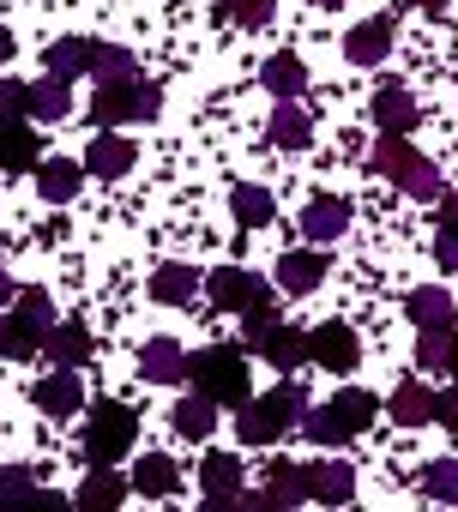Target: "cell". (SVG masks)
Returning <instances> with one entry per match:
<instances>
[{
  "mask_svg": "<svg viewBox=\"0 0 458 512\" xmlns=\"http://www.w3.org/2000/svg\"><path fill=\"white\" fill-rule=\"evenodd\" d=\"M7 61H13V31L0 25V67H7Z\"/></svg>",
  "mask_w": 458,
  "mask_h": 512,
  "instance_id": "cell-50",
  "label": "cell"
},
{
  "mask_svg": "<svg viewBox=\"0 0 458 512\" xmlns=\"http://www.w3.org/2000/svg\"><path fill=\"white\" fill-rule=\"evenodd\" d=\"M386 416H392L398 428H422V422H434V392H422L416 380H404V386L386 398Z\"/></svg>",
  "mask_w": 458,
  "mask_h": 512,
  "instance_id": "cell-27",
  "label": "cell"
},
{
  "mask_svg": "<svg viewBox=\"0 0 458 512\" xmlns=\"http://www.w3.org/2000/svg\"><path fill=\"white\" fill-rule=\"evenodd\" d=\"M272 145L278 151H308V139H314V121H308V109L302 103H278V115H272Z\"/></svg>",
  "mask_w": 458,
  "mask_h": 512,
  "instance_id": "cell-24",
  "label": "cell"
},
{
  "mask_svg": "<svg viewBox=\"0 0 458 512\" xmlns=\"http://www.w3.org/2000/svg\"><path fill=\"white\" fill-rule=\"evenodd\" d=\"M446 374L458 380V332H452V356H446Z\"/></svg>",
  "mask_w": 458,
  "mask_h": 512,
  "instance_id": "cell-52",
  "label": "cell"
},
{
  "mask_svg": "<svg viewBox=\"0 0 458 512\" xmlns=\"http://www.w3.org/2000/svg\"><path fill=\"white\" fill-rule=\"evenodd\" d=\"M91 79H97V85H115V79H139V67H133V55H127V49H115V43H97Z\"/></svg>",
  "mask_w": 458,
  "mask_h": 512,
  "instance_id": "cell-35",
  "label": "cell"
},
{
  "mask_svg": "<svg viewBox=\"0 0 458 512\" xmlns=\"http://www.w3.org/2000/svg\"><path fill=\"white\" fill-rule=\"evenodd\" d=\"M37 488V476L25 470V464H7V470H0V506H7V500H25Z\"/></svg>",
  "mask_w": 458,
  "mask_h": 512,
  "instance_id": "cell-43",
  "label": "cell"
},
{
  "mask_svg": "<svg viewBox=\"0 0 458 512\" xmlns=\"http://www.w3.org/2000/svg\"><path fill=\"white\" fill-rule=\"evenodd\" d=\"M133 139H121V133H103V139H91L85 145V175H103V181H121L127 169H133Z\"/></svg>",
  "mask_w": 458,
  "mask_h": 512,
  "instance_id": "cell-12",
  "label": "cell"
},
{
  "mask_svg": "<svg viewBox=\"0 0 458 512\" xmlns=\"http://www.w3.org/2000/svg\"><path fill=\"white\" fill-rule=\"evenodd\" d=\"M199 512H242V494H205Z\"/></svg>",
  "mask_w": 458,
  "mask_h": 512,
  "instance_id": "cell-49",
  "label": "cell"
},
{
  "mask_svg": "<svg viewBox=\"0 0 458 512\" xmlns=\"http://www.w3.org/2000/svg\"><path fill=\"white\" fill-rule=\"evenodd\" d=\"M326 410H332V422H338V428H344V440H350V434H362V428L374 422V410H380V404H374V392H356V386H350V392H338Z\"/></svg>",
  "mask_w": 458,
  "mask_h": 512,
  "instance_id": "cell-29",
  "label": "cell"
},
{
  "mask_svg": "<svg viewBox=\"0 0 458 512\" xmlns=\"http://www.w3.org/2000/svg\"><path fill=\"white\" fill-rule=\"evenodd\" d=\"M242 512H290V506H278L266 488H260V494H248V488H242Z\"/></svg>",
  "mask_w": 458,
  "mask_h": 512,
  "instance_id": "cell-46",
  "label": "cell"
},
{
  "mask_svg": "<svg viewBox=\"0 0 458 512\" xmlns=\"http://www.w3.org/2000/svg\"><path fill=\"white\" fill-rule=\"evenodd\" d=\"M199 482H205V494H242V458L211 452V458L199 464Z\"/></svg>",
  "mask_w": 458,
  "mask_h": 512,
  "instance_id": "cell-33",
  "label": "cell"
},
{
  "mask_svg": "<svg viewBox=\"0 0 458 512\" xmlns=\"http://www.w3.org/2000/svg\"><path fill=\"white\" fill-rule=\"evenodd\" d=\"M398 187H404L410 199H440V193H446V181H440V169H434V163H428L422 151H416V163H410V169L398 175Z\"/></svg>",
  "mask_w": 458,
  "mask_h": 512,
  "instance_id": "cell-36",
  "label": "cell"
},
{
  "mask_svg": "<svg viewBox=\"0 0 458 512\" xmlns=\"http://www.w3.org/2000/svg\"><path fill=\"white\" fill-rule=\"evenodd\" d=\"M43 145H37V133L25 127V121H0V169H13V175H37V157Z\"/></svg>",
  "mask_w": 458,
  "mask_h": 512,
  "instance_id": "cell-14",
  "label": "cell"
},
{
  "mask_svg": "<svg viewBox=\"0 0 458 512\" xmlns=\"http://www.w3.org/2000/svg\"><path fill=\"white\" fill-rule=\"evenodd\" d=\"M302 416H308V392H302L296 380H284L278 392H266V398H248V404H242L236 434H242L248 446H272V440H284L290 428H302Z\"/></svg>",
  "mask_w": 458,
  "mask_h": 512,
  "instance_id": "cell-1",
  "label": "cell"
},
{
  "mask_svg": "<svg viewBox=\"0 0 458 512\" xmlns=\"http://www.w3.org/2000/svg\"><path fill=\"white\" fill-rule=\"evenodd\" d=\"M169 422H175V434H181V440H211V428H217V404L193 392V398H181V404H175V416H169Z\"/></svg>",
  "mask_w": 458,
  "mask_h": 512,
  "instance_id": "cell-30",
  "label": "cell"
},
{
  "mask_svg": "<svg viewBox=\"0 0 458 512\" xmlns=\"http://www.w3.org/2000/svg\"><path fill=\"white\" fill-rule=\"evenodd\" d=\"M446 356H452V332H422L416 362H422V368H446Z\"/></svg>",
  "mask_w": 458,
  "mask_h": 512,
  "instance_id": "cell-42",
  "label": "cell"
},
{
  "mask_svg": "<svg viewBox=\"0 0 458 512\" xmlns=\"http://www.w3.org/2000/svg\"><path fill=\"white\" fill-rule=\"evenodd\" d=\"M139 374H145L151 386H181V380H187V350H181L175 338H151V344L139 350Z\"/></svg>",
  "mask_w": 458,
  "mask_h": 512,
  "instance_id": "cell-11",
  "label": "cell"
},
{
  "mask_svg": "<svg viewBox=\"0 0 458 512\" xmlns=\"http://www.w3.org/2000/svg\"><path fill=\"white\" fill-rule=\"evenodd\" d=\"M79 181H85V163H73V157H43L37 163V193L49 205H67L79 193Z\"/></svg>",
  "mask_w": 458,
  "mask_h": 512,
  "instance_id": "cell-20",
  "label": "cell"
},
{
  "mask_svg": "<svg viewBox=\"0 0 458 512\" xmlns=\"http://www.w3.org/2000/svg\"><path fill=\"white\" fill-rule=\"evenodd\" d=\"M199 290H205V278H199L193 266H181V260H169V266L151 272V296H157L163 308H187Z\"/></svg>",
  "mask_w": 458,
  "mask_h": 512,
  "instance_id": "cell-18",
  "label": "cell"
},
{
  "mask_svg": "<svg viewBox=\"0 0 458 512\" xmlns=\"http://www.w3.org/2000/svg\"><path fill=\"white\" fill-rule=\"evenodd\" d=\"M344 229H350V205H344V199H332V193H326V199H308V211H302V235H308L314 247L338 241Z\"/></svg>",
  "mask_w": 458,
  "mask_h": 512,
  "instance_id": "cell-17",
  "label": "cell"
},
{
  "mask_svg": "<svg viewBox=\"0 0 458 512\" xmlns=\"http://www.w3.org/2000/svg\"><path fill=\"white\" fill-rule=\"evenodd\" d=\"M278 284H284L290 296H308V290H320V284H326V253H314V247H296V253H284V260H278Z\"/></svg>",
  "mask_w": 458,
  "mask_h": 512,
  "instance_id": "cell-15",
  "label": "cell"
},
{
  "mask_svg": "<svg viewBox=\"0 0 458 512\" xmlns=\"http://www.w3.org/2000/svg\"><path fill=\"white\" fill-rule=\"evenodd\" d=\"M434 253H440L446 272H458V235H452V229H440V247H434Z\"/></svg>",
  "mask_w": 458,
  "mask_h": 512,
  "instance_id": "cell-47",
  "label": "cell"
},
{
  "mask_svg": "<svg viewBox=\"0 0 458 512\" xmlns=\"http://www.w3.org/2000/svg\"><path fill=\"white\" fill-rule=\"evenodd\" d=\"M223 13L236 19V25H248V31H260L272 19V0H223Z\"/></svg>",
  "mask_w": 458,
  "mask_h": 512,
  "instance_id": "cell-41",
  "label": "cell"
},
{
  "mask_svg": "<svg viewBox=\"0 0 458 512\" xmlns=\"http://www.w3.org/2000/svg\"><path fill=\"white\" fill-rule=\"evenodd\" d=\"M133 434H139V410H127V404H97L91 410V422H85V458L91 464H115V458H127L133 452Z\"/></svg>",
  "mask_w": 458,
  "mask_h": 512,
  "instance_id": "cell-4",
  "label": "cell"
},
{
  "mask_svg": "<svg viewBox=\"0 0 458 512\" xmlns=\"http://www.w3.org/2000/svg\"><path fill=\"white\" fill-rule=\"evenodd\" d=\"M434 422H440L446 434H458V386H452V392H434Z\"/></svg>",
  "mask_w": 458,
  "mask_h": 512,
  "instance_id": "cell-45",
  "label": "cell"
},
{
  "mask_svg": "<svg viewBox=\"0 0 458 512\" xmlns=\"http://www.w3.org/2000/svg\"><path fill=\"white\" fill-rule=\"evenodd\" d=\"M13 296H19V290H13V278H7V272H0V308H7Z\"/></svg>",
  "mask_w": 458,
  "mask_h": 512,
  "instance_id": "cell-51",
  "label": "cell"
},
{
  "mask_svg": "<svg viewBox=\"0 0 458 512\" xmlns=\"http://www.w3.org/2000/svg\"><path fill=\"white\" fill-rule=\"evenodd\" d=\"M43 350H49V362H55V368H79V362L91 356V332H85V320L55 326V332L43 338Z\"/></svg>",
  "mask_w": 458,
  "mask_h": 512,
  "instance_id": "cell-25",
  "label": "cell"
},
{
  "mask_svg": "<svg viewBox=\"0 0 458 512\" xmlns=\"http://www.w3.org/2000/svg\"><path fill=\"white\" fill-rule=\"evenodd\" d=\"M187 380H193V392L211 398V404H229V410L248 404V356L229 350V344H211V350L187 356Z\"/></svg>",
  "mask_w": 458,
  "mask_h": 512,
  "instance_id": "cell-2",
  "label": "cell"
},
{
  "mask_svg": "<svg viewBox=\"0 0 458 512\" xmlns=\"http://www.w3.org/2000/svg\"><path fill=\"white\" fill-rule=\"evenodd\" d=\"M266 494H272L278 506H302V500H308V470L290 464V458H272V464H266Z\"/></svg>",
  "mask_w": 458,
  "mask_h": 512,
  "instance_id": "cell-28",
  "label": "cell"
},
{
  "mask_svg": "<svg viewBox=\"0 0 458 512\" xmlns=\"http://www.w3.org/2000/svg\"><path fill=\"white\" fill-rule=\"evenodd\" d=\"M314 7H344V0H314Z\"/></svg>",
  "mask_w": 458,
  "mask_h": 512,
  "instance_id": "cell-54",
  "label": "cell"
},
{
  "mask_svg": "<svg viewBox=\"0 0 458 512\" xmlns=\"http://www.w3.org/2000/svg\"><path fill=\"white\" fill-rule=\"evenodd\" d=\"M350 494H356V470H350L344 458L308 464V500H320V506H350Z\"/></svg>",
  "mask_w": 458,
  "mask_h": 512,
  "instance_id": "cell-9",
  "label": "cell"
},
{
  "mask_svg": "<svg viewBox=\"0 0 458 512\" xmlns=\"http://www.w3.org/2000/svg\"><path fill=\"white\" fill-rule=\"evenodd\" d=\"M344 55H350L356 67H380V61L392 55V13H380V19H362V25L344 37Z\"/></svg>",
  "mask_w": 458,
  "mask_h": 512,
  "instance_id": "cell-10",
  "label": "cell"
},
{
  "mask_svg": "<svg viewBox=\"0 0 458 512\" xmlns=\"http://www.w3.org/2000/svg\"><path fill=\"white\" fill-rule=\"evenodd\" d=\"M49 332H55V302H49L43 290H19V296H13V314L0 320V356L31 362Z\"/></svg>",
  "mask_w": 458,
  "mask_h": 512,
  "instance_id": "cell-3",
  "label": "cell"
},
{
  "mask_svg": "<svg viewBox=\"0 0 458 512\" xmlns=\"http://www.w3.org/2000/svg\"><path fill=\"white\" fill-rule=\"evenodd\" d=\"M260 356H266L272 368H284V374H290V368H302V362H308V332H296V326H284V320H278V326L266 332Z\"/></svg>",
  "mask_w": 458,
  "mask_h": 512,
  "instance_id": "cell-26",
  "label": "cell"
},
{
  "mask_svg": "<svg viewBox=\"0 0 458 512\" xmlns=\"http://www.w3.org/2000/svg\"><path fill=\"white\" fill-rule=\"evenodd\" d=\"M260 85H266L278 103H290V97H302V91H308V67H302L296 55H272V61L260 67Z\"/></svg>",
  "mask_w": 458,
  "mask_h": 512,
  "instance_id": "cell-23",
  "label": "cell"
},
{
  "mask_svg": "<svg viewBox=\"0 0 458 512\" xmlns=\"http://www.w3.org/2000/svg\"><path fill=\"white\" fill-rule=\"evenodd\" d=\"M308 362L314 368H332V374H350L362 362V344H356V332L344 320H326V326L308 332Z\"/></svg>",
  "mask_w": 458,
  "mask_h": 512,
  "instance_id": "cell-7",
  "label": "cell"
},
{
  "mask_svg": "<svg viewBox=\"0 0 458 512\" xmlns=\"http://www.w3.org/2000/svg\"><path fill=\"white\" fill-rule=\"evenodd\" d=\"M0 512H73V500H61L55 488H31L25 500H7Z\"/></svg>",
  "mask_w": 458,
  "mask_h": 512,
  "instance_id": "cell-39",
  "label": "cell"
},
{
  "mask_svg": "<svg viewBox=\"0 0 458 512\" xmlns=\"http://www.w3.org/2000/svg\"><path fill=\"white\" fill-rule=\"evenodd\" d=\"M440 229H452V235H458V187H452V193H440Z\"/></svg>",
  "mask_w": 458,
  "mask_h": 512,
  "instance_id": "cell-48",
  "label": "cell"
},
{
  "mask_svg": "<svg viewBox=\"0 0 458 512\" xmlns=\"http://www.w3.org/2000/svg\"><path fill=\"white\" fill-rule=\"evenodd\" d=\"M133 488H139V494H151V500L175 494V488H181V470H175V458H169V452H145V458L133 464Z\"/></svg>",
  "mask_w": 458,
  "mask_h": 512,
  "instance_id": "cell-21",
  "label": "cell"
},
{
  "mask_svg": "<svg viewBox=\"0 0 458 512\" xmlns=\"http://www.w3.org/2000/svg\"><path fill=\"white\" fill-rule=\"evenodd\" d=\"M229 205H236V217H242V229H266L272 217H278V199L266 193V187H236V193H229Z\"/></svg>",
  "mask_w": 458,
  "mask_h": 512,
  "instance_id": "cell-31",
  "label": "cell"
},
{
  "mask_svg": "<svg viewBox=\"0 0 458 512\" xmlns=\"http://www.w3.org/2000/svg\"><path fill=\"white\" fill-rule=\"evenodd\" d=\"M157 109H163V91L151 79H115V85H97V97H91V115L103 127H115V121H157Z\"/></svg>",
  "mask_w": 458,
  "mask_h": 512,
  "instance_id": "cell-5",
  "label": "cell"
},
{
  "mask_svg": "<svg viewBox=\"0 0 458 512\" xmlns=\"http://www.w3.org/2000/svg\"><path fill=\"white\" fill-rule=\"evenodd\" d=\"M242 320H248V344H254V350H260V344H266V332L278 326V314H272V302H254V308H248Z\"/></svg>",
  "mask_w": 458,
  "mask_h": 512,
  "instance_id": "cell-44",
  "label": "cell"
},
{
  "mask_svg": "<svg viewBox=\"0 0 458 512\" xmlns=\"http://www.w3.org/2000/svg\"><path fill=\"white\" fill-rule=\"evenodd\" d=\"M416 121H422V115H416V97H410L404 85H380V91H374V127H380V133H398V139H404Z\"/></svg>",
  "mask_w": 458,
  "mask_h": 512,
  "instance_id": "cell-16",
  "label": "cell"
},
{
  "mask_svg": "<svg viewBox=\"0 0 458 512\" xmlns=\"http://www.w3.org/2000/svg\"><path fill=\"white\" fill-rule=\"evenodd\" d=\"M416 7H422V13H446V0H416Z\"/></svg>",
  "mask_w": 458,
  "mask_h": 512,
  "instance_id": "cell-53",
  "label": "cell"
},
{
  "mask_svg": "<svg viewBox=\"0 0 458 512\" xmlns=\"http://www.w3.org/2000/svg\"><path fill=\"white\" fill-rule=\"evenodd\" d=\"M37 410L55 416V422L79 416V410H85V386H79V374H73V368H55L49 380H37Z\"/></svg>",
  "mask_w": 458,
  "mask_h": 512,
  "instance_id": "cell-8",
  "label": "cell"
},
{
  "mask_svg": "<svg viewBox=\"0 0 458 512\" xmlns=\"http://www.w3.org/2000/svg\"><path fill=\"white\" fill-rule=\"evenodd\" d=\"M404 314H410V326H416V332H452V326H458L452 296H446V290H434V284H428V290H416V296L404 302Z\"/></svg>",
  "mask_w": 458,
  "mask_h": 512,
  "instance_id": "cell-19",
  "label": "cell"
},
{
  "mask_svg": "<svg viewBox=\"0 0 458 512\" xmlns=\"http://www.w3.org/2000/svg\"><path fill=\"white\" fill-rule=\"evenodd\" d=\"M91 61H97V43L91 37H61V43H49V73L55 79H79V73H91Z\"/></svg>",
  "mask_w": 458,
  "mask_h": 512,
  "instance_id": "cell-22",
  "label": "cell"
},
{
  "mask_svg": "<svg viewBox=\"0 0 458 512\" xmlns=\"http://www.w3.org/2000/svg\"><path fill=\"white\" fill-rule=\"evenodd\" d=\"M25 115H31V85L0 79V121H25Z\"/></svg>",
  "mask_w": 458,
  "mask_h": 512,
  "instance_id": "cell-38",
  "label": "cell"
},
{
  "mask_svg": "<svg viewBox=\"0 0 458 512\" xmlns=\"http://www.w3.org/2000/svg\"><path fill=\"white\" fill-rule=\"evenodd\" d=\"M302 434H308L314 446H338V440H344V428L332 422V410H308V416H302Z\"/></svg>",
  "mask_w": 458,
  "mask_h": 512,
  "instance_id": "cell-40",
  "label": "cell"
},
{
  "mask_svg": "<svg viewBox=\"0 0 458 512\" xmlns=\"http://www.w3.org/2000/svg\"><path fill=\"white\" fill-rule=\"evenodd\" d=\"M205 296H211V308H223V314H248L254 302H272V284L254 278V272H242V266H217V272L205 278Z\"/></svg>",
  "mask_w": 458,
  "mask_h": 512,
  "instance_id": "cell-6",
  "label": "cell"
},
{
  "mask_svg": "<svg viewBox=\"0 0 458 512\" xmlns=\"http://www.w3.org/2000/svg\"><path fill=\"white\" fill-rule=\"evenodd\" d=\"M422 488H428L434 500H458V458H434V464L422 470Z\"/></svg>",
  "mask_w": 458,
  "mask_h": 512,
  "instance_id": "cell-37",
  "label": "cell"
},
{
  "mask_svg": "<svg viewBox=\"0 0 458 512\" xmlns=\"http://www.w3.org/2000/svg\"><path fill=\"white\" fill-rule=\"evenodd\" d=\"M127 476H115L109 464H97L91 476H85V488H79V500H73V512H121V500H127Z\"/></svg>",
  "mask_w": 458,
  "mask_h": 512,
  "instance_id": "cell-13",
  "label": "cell"
},
{
  "mask_svg": "<svg viewBox=\"0 0 458 512\" xmlns=\"http://www.w3.org/2000/svg\"><path fill=\"white\" fill-rule=\"evenodd\" d=\"M31 115L37 121H67L73 115V91H67V79H43V85H31Z\"/></svg>",
  "mask_w": 458,
  "mask_h": 512,
  "instance_id": "cell-32",
  "label": "cell"
},
{
  "mask_svg": "<svg viewBox=\"0 0 458 512\" xmlns=\"http://www.w3.org/2000/svg\"><path fill=\"white\" fill-rule=\"evenodd\" d=\"M410 163H416V151H410L398 133H380V145L368 151V169H374V175H386V181H398Z\"/></svg>",
  "mask_w": 458,
  "mask_h": 512,
  "instance_id": "cell-34",
  "label": "cell"
}]
</instances>
